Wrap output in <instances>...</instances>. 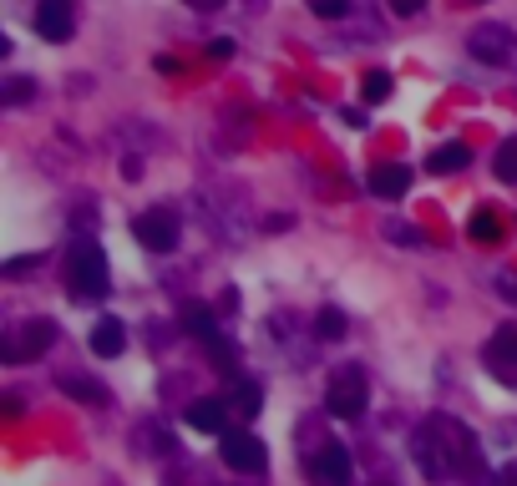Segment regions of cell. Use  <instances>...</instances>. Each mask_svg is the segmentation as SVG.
<instances>
[{"label": "cell", "instance_id": "cell-7", "mask_svg": "<svg viewBox=\"0 0 517 486\" xmlns=\"http://www.w3.org/2000/svg\"><path fill=\"white\" fill-rule=\"evenodd\" d=\"M51 340H56V324H51V319H26V324H16V335L6 340V360H11V365L36 360Z\"/></svg>", "mask_w": 517, "mask_h": 486}, {"label": "cell", "instance_id": "cell-17", "mask_svg": "<svg viewBox=\"0 0 517 486\" xmlns=\"http://www.w3.org/2000/svg\"><path fill=\"white\" fill-rule=\"evenodd\" d=\"M386 238H396L401 249H426V233H421L416 223H401V218H391V223H386Z\"/></svg>", "mask_w": 517, "mask_h": 486}, {"label": "cell", "instance_id": "cell-8", "mask_svg": "<svg viewBox=\"0 0 517 486\" xmlns=\"http://www.w3.org/2000/svg\"><path fill=\"white\" fill-rule=\"evenodd\" d=\"M224 461H229L234 471H264L269 451H264L259 436H249V431H229V436H224Z\"/></svg>", "mask_w": 517, "mask_h": 486}, {"label": "cell", "instance_id": "cell-5", "mask_svg": "<svg viewBox=\"0 0 517 486\" xmlns=\"http://www.w3.org/2000/svg\"><path fill=\"white\" fill-rule=\"evenodd\" d=\"M467 51L487 66H517V36L507 26H477L467 36Z\"/></svg>", "mask_w": 517, "mask_h": 486}, {"label": "cell", "instance_id": "cell-11", "mask_svg": "<svg viewBox=\"0 0 517 486\" xmlns=\"http://www.w3.org/2000/svg\"><path fill=\"white\" fill-rule=\"evenodd\" d=\"M406 188H411L406 162H381V168H371V193H381V198H406Z\"/></svg>", "mask_w": 517, "mask_h": 486}, {"label": "cell", "instance_id": "cell-25", "mask_svg": "<svg viewBox=\"0 0 517 486\" xmlns=\"http://www.w3.org/2000/svg\"><path fill=\"white\" fill-rule=\"evenodd\" d=\"M426 0H391V16H421Z\"/></svg>", "mask_w": 517, "mask_h": 486}, {"label": "cell", "instance_id": "cell-3", "mask_svg": "<svg viewBox=\"0 0 517 486\" xmlns=\"http://www.w3.org/2000/svg\"><path fill=\"white\" fill-rule=\"evenodd\" d=\"M365 400H371V390H365V375H360L355 365H340V370H335V380H330V395H325L330 416L355 421V416L365 411Z\"/></svg>", "mask_w": 517, "mask_h": 486}, {"label": "cell", "instance_id": "cell-10", "mask_svg": "<svg viewBox=\"0 0 517 486\" xmlns=\"http://www.w3.org/2000/svg\"><path fill=\"white\" fill-rule=\"evenodd\" d=\"M487 365H492L502 380H512V365H517V324H502V330L487 340Z\"/></svg>", "mask_w": 517, "mask_h": 486}, {"label": "cell", "instance_id": "cell-26", "mask_svg": "<svg viewBox=\"0 0 517 486\" xmlns=\"http://www.w3.org/2000/svg\"><path fill=\"white\" fill-rule=\"evenodd\" d=\"M497 294H502L507 304H517V274H502V279H497Z\"/></svg>", "mask_w": 517, "mask_h": 486}, {"label": "cell", "instance_id": "cell-18", "mask_svg": "<svg viewBox=\"0 0 517 486\" xmlns=\"http://www.w3.org/2000/svg\"><path fill=\"white\" fill-rule=\"evenodd\" d=\"M467 233H472L477 243H497V238H502V223H497V213H487V208H482V213H472Z\"/></svg>", "mask_w": 517, "mask_h": 486}, {"label": "cell", "instance_id": "cell-13", "mask_svg": "<svg viewBox=\"0 0 517 486\" xmlns=\"http://www.w3.org/2000/svg\"><path fill=\"white\" fill-rule=\"evenodd\" d=\"M467 162H472L467 142H447V147H436V152H431V162H426V168H431V173H462Z\"/></svg>", "mask_w": 517, "mask_h": 486}, {"label": "cell", "instance_id": "cell-9", "mask_svg": "<svg viewBox=\"0 0 517 486\" xmlns=\"http://www.w3.org/2000/svg\"><path fill=\"white\" fill-rule=\"evenodd\" d=\"M36 31H41V41H71V6L66 0H41Z\"/></svg>", "mask_w": 517, "mask_h": 486}, {"label": "cell", "instance_id": "cell-14", "mask_svg": "<svg viewBox=\"0 0 517 486\" xmlns=\"http://www.w3.org/2000/svg\"><path fill=\"white\" fill-rule=\"evenodd\" d=\"M188 426L193 431H224V400H193L188 405Z\"/></svg>", "mask_w": 517, "mask_h": 486}, {"label": "cell", "instance_id": "cell-2", "mask_svg": "<svg viewBox=\"0 0 517 486\" xmlns=\"http://www.w3.org/2000/svg\"><path fill=\"white\" fill-rule=\"evenodd\" d=\"M112 289V274H107V254L97 249L92 238L82 243H71V254H66V294L77 299V304H102Z\"/></svg>", "mask_w": 517, "mask_h": 486}, {"label": "cell", "instance_id": "cell-12", "mask_svg": "<svg viewBox=\"0 0 517 486\" xmlns=\"http://www.w3.org/2000/svg\"><path fill=\"white\" fill-rule=\"evenodd\" d=\"M122 350H127V330H122V319H102L97 330H92V355L112 360V355H122Z\"/></svg>", "mask_w": 517, "mask_h": 486}, {"label": "cell", "instance_id": "cell-19", "mask_svg": "<svg viewBox=\"0 0 517 486\" xmlns=\"http://www.w3.org/2000/svg\"><path fill=\"white\" fill-rule=\"evenodd\" d=\"M360 97L371 102V107L386 102V97H391V71H371V76H365V81H360Z\"/></svg>", "mask_w": 517, "mask_h": 486}, {"label": "cell", "instance_id": "cell-21", "mask_svg": "<svg viewBox=\"0 0 517 486\" xmlns=\"http://www.w3.org/2000/svg\"><path fill=\"white\" fill-rule=\"evenodd\" d=\"M315 335H320V340H340V335H345V314H340V309H320V314H315Z\"/></svg>", "mask_w": 517, "mask_h": 486}, {"label": "cell", "instance_id": "cell-4", "mask_svg": "<svg viewBox=\"0 0 517 486\" xmlns=\"http://www.w3.org/2000/svg\"><path fill=\"white\" fill-rule=\"evenodd\" d=\"M305 471L315 486H350V451L340 441H320L305 451Z\"/></svg>", "mask_w": 517, "mask_h": 486}, {"label": "cell", "instance_id": "cell-22", "mask_svg": "<svg viewBox=\"0 0 517 486\" xmlns=\"http://www.w3.org/2000/svg\"><path fill=\"white\" fill-rule=\"evenodd\" d=\"M229 405H234V411H244V421H249V416H259V385H239Z\"/></svg>", "mask_w": 517, "mask_h": 486}, {"label": "cell", "instance_id": "cell-1", "mask_svg": "<svg viewBox=\"0 0 517 486\" xmlns=\"http://www.w3.org/2000/svg\"><path fill=\"white\" fill-rule=\"evenodd\" d=\"M411 456H416V466L431 481H441V476H472L477 471V436L462 421H452V416H431L411 436Z\"/></svg>", "mask_w": 517, "mask_h": 486}, {"label": "cell", "instance_id": "cell-6", "mask_svg": "<svg viewBox=\"0 0 517 486\" xmlns=\"http://www.w3.org/2000/svg\"><path fill=\"white\" fill-rule=\"evenodd\" d=\"M132 233H137V243H142V249L168 254V249H178V213H168V208H153V213H142V218L132 223Z\"/></svg>", "mask_w": 517, "mask_h": 486}, {"label": "cell", "instance_id": "cell-15", "mask_svg": "<svg viewBox=\"0 0 517 486\" xmlns=\"http://www.w3.org/2000/svg\"><path fill=\"white\" fill-rule=\"evenodd\" d=\"M183 330H188L193 340H218L213 309H208V304H188V309H183Z\"/></svg>", "mask_w": 517, "mask_h": 486}, {"label": "cell", "instance_id": "cell-20", "mask_svg": "<svg viewBox=\"0 0 517 486\" xmlns=\"http://www.w3.org/2000/svg\"><path fill=\"white\" fill-rule=\"evenodd\" d=\"M492 168H497L502 183H517V137H507V142L497 147V162H492Z\"/></svg>", "mask_w": 517, "mask_h": 486}, {"label": "cell", "instance_id": "cell-23", "mask_svg": "<svg viewBox=\"0 0 517 486\" xmlns=\"http://www.w3.org/2000/svg\"><path fill=\"white\" fill-rule=\"evenodd\" d=\"M310 11L320 21H340V16H350V0H310Z\"/></svg>", "mask_w": 517, "mask_h": 486}, {"label": "cell", "instance_id": "cell-16", "mask_svg": "<svg viewBox=\"0 0 517 486\" xmlns=\"http://www.w3.org/2000/svg\"><path fill=\"white\" fill-rule=\"evenodd\" d=\"M61 390H66L71 400H92V405H107V390H102L97 380H87V375H61Z\"/></svg>", "mask_w": 517, "mask_h": 486}, {"label": "cell", "instance_id": "cell-24", "mask_svg": "<svg viewBox=\"0 0 517 486\" xmlns=\"http://www.w3.org/2000/svg\"><path fill=\"white\" fill-rule=\"evenodd\" d=\"M26 97H31V81H26V76H16L11 87H6V107H21Z\"/></svg>", "mask_w": 517, "mask_h": 486}]
</instances>
